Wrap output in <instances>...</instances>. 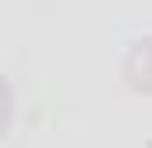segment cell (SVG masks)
Here are the masks:
<instances>
[{"label":"cell","instance_id":"obj_1","mask_svg":"<svg viewBox=\"0 0 152 148\" xmlns=\"http://www.w3.org/2000/svg\"><path fill=\"white\" fill-rule=\"evenodd\" d=\"M120 74L127 81L131 92L138 95H152V36L134 39L124 53V64H120Z\"/></svg>","mask_w":152,"mask_h":148}]
</instances>
